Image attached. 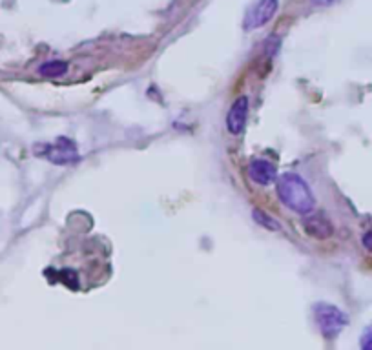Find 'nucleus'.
<instances>
[{
    "mask_svg": "<svg viewBox=\"0 0 372 350\" xmlns=\"http://www.w3.org/2000/svg\"><path fill=\"white\" fill-rule=\"evenodd\" d=\"M277 197L281 199V203L286 208H290L292 212L307 216L314 210V194H312L310 186L303 181V179L296 175V173H283L276 179Z\"/></svg>",
    "mask_w": 372,
    "mask_h": 350,
    "instance_id": "nucleus-1",
    "label": "nucleus"
},
{
    "mask_svg": "<svg viewBox=\"0 0 372 350\" xmlns=\"http://www.w3.org/2000/svg\"><path fill=\"white\" fill-rule=\"evenodd\" d=\"M314 317H316V325L320 332L325 337H336L347 325H349V317L343 310L338 307H334L330 303H316L314 305Z\"/></svg>",
    "mask_w": 372,
    "mask_h": 350,
    "instance_id": "nucleus-2",
    "label": "nucleus"
},
{
    "mask_svg": "<svg viewBox=\"0 0 372 350\" xmlns=\"http://www.w3.org/2000/svg\"><path fill=\"white\" fill-rule=\"evenodd\" d=\"M35 156L44 157L53 165H69V163H77L79 161V151L75 143L64 137L57 139L55 144H37Z\"/></svg>",
    "mask_w": 372,
    "mask_h": 350,
    "instance_id": "nucleus-3",
    "label": "nucleus"
},
{
    "mask_svg": "<svg viewBox=\"0 0 372 350\" xmlns=\"http://www.w3.org/2000/svg\"><path fill=\"white\" fill-rule=\"evenodd\" d=\"M277 9H279V0H257L255 4L248 8L245 21H243V28L252 31L269 24L274 15L277 13Z\"/></svg>",
    "mask_w": 372,
    "mask_h": 350,
    "instance_id": "nucleus-4",
    "label": "nucleus"
},
{
    "mask_svg": "<svg viewBox=\"0 0 372 350\" xmlns=\"http://www.w3.org/2000/svg\"><path fill=\"white\" fill-rule=\"evenodd\" d=\"M248 119V97L243 95L232 104V108L226 113V130L232 135H239L245 126H247Z\"/></svg>",
    "mask_w": 372,
    "mask_h": 350,
    "instance_id": "nucleus-5",
    "label": "nucleus"
},
{
    "mask_svg": "<svg viewBox=\"0 0 372 350\" xmlns=\"http://www.w3.org/2000/svg\"><path fill=\"white\" fill-rule=\"evenodd\" d=\"M248 177L255 182V185L269 186L277 179V170L270 161L255 159L252 161L248 166Z\"/></svg>",
    "mask_w": 372,
    "mask_h": 350,
    "instance_id": "nucleus-6",
    "label": "nucleus"
},
{
    "mask_svg": "<svg viewBox=\"0 0 372 350\" xmlns=\"http://www.w3.org/2000/svg\"><path fill=\"white\" fill-rule=\"evenodd\" d=\"M305 232L314 239H327L334 233V226L325 216H310L303 219Z\"/></svg>",
    "mask_w": 372,
    "mask_h": 350,
    "instance_id": "nucleus-7",
    "label": "nucleus"
},
{
    "mask_svg": "<svg viewBox=\"0 0 372 350\" xmlns=\"http://www.w3.org/2000/svg\"><path fill=\"white\" fill-rule=\"evenodd\" d=\"M68 71V64L62 61H50L44 62L39 68V74L42 77H62Z\"/></svg>",
    "mask_w": 372,
    "mask_h": 350,
    "instance_id": "nucleus-8",
    "label": "nucleus"
},
{
    "mask_svg": "<svg viewBox=\"0 0 372 350\" xmlns=\"http://www.w3.org/2000/svg\"><path fill=\"white\" fill-rule=\"evenodd\" d=\"M252 217H254V221L257 223V225L263 226V228H267V230H270V232H277V230H281V225H279L274 217H270L269 214L260 210V208H254Z\"/></svg>",
    "mask_w": 372,
    "mask_h": 350,
    "instance_id": "nucleus-9",
    "label": "nucleus"
},
{
    "mask_svg": "<svg viewBox=\"0 0 372 350\" xmlns=\"http://www.w3.org/2000/svg\"><path fill=\"white\" fill-rule=\"evenodd\" d=\"M361 350H372V327L361 336Z\"/></svg>",
    "mask_w": 372,
    "mask_h": 350,
    "instance_id": "nucleus-10",
    "label": "nucleus"
},
{
    "mask_svg": "<svg viewBox=\"0 0 372 350\" xmlns=\"http://www.w3.org/2000/svg\"><path fill=\"white\" fill-rule=\"evenodd\" d=\"M361 241H364V247L367 248L368 252H372V230H371V232L365 233L364 239H361Z\"/></svg>",
    "mask_w": 372,
    "mask_h": 350,
    "instance_id": "nucleus-11",
    "label": "nucleus"
},
{
    "mask_svg": "<svg viewBox=\"0 0 372 350\" xmlns=\"http://www.w3.org/2000/svg\"><path fill=\"white\" fill-rule=\"evenodd\" d=\"M312 2L318 6H332V4H336L338 0H312Z\"/></svg>",
    "mask_w": 372,
    "mask_h": 350,
    "instance_id": "nucleus-12",
    "label": "nucleus"
}]
</instances>
